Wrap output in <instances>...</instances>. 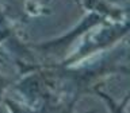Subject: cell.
Wrapping results in <instances>:
<instances>
[{"label":"cell","mask_w":130,"mask_h":113,"mask_svg":"<svg viewBox=\"0 0 130 113\" xmlns=\"http://www.w3.org/2000/svg\"><path fill=\"white\" fill-rule=\"evenodd\" d=\"M129 31V23L125 22L123 24H115V26H108L104 27L98 32L96 35H93L92 38H89L87 40V43L84 46H81V48L76 52L73 56H71L68 61H64L61 63V66L68 67L72 66V65L77 63V61L87 58L88 55L93 54L98 50H102V48L110 47L111 44H114L117 40H119L122 36H125Z\"/></svg>","instance_id":"obj_1"},{"label":"cell","mask_w":130,"mask_h":113,"mask_svg":"<svg viewBox=\"0 0 130 113\" xmlns=\"http://www.w3.org/2000/svg\"><path fill=\"white\" fill-rule=\"evenodd\" d=\"M106 22V16L98 14V12H91L89 15H87L85 18L81 20V23L77 27H75L73 30L69 32L68 35L58 38L57 40H50L46 43H41L37 46L39 51L46 52V54H53V55H61L64 54L65 50L71 46V44L76 40V38H79L80 35H83L84 32L89 31L91 28H93L98 24H102Z\"/></svg>","instance_id":"obj_2"},{"label":"cell","mask_w":130,"mask_h":113,"mask_svg":"<svg viewBox=\"0 0 130 113\" xmlns=\"http://www.w3.org/2000/svg\"><path fill=\"white\" fill-rule=\"evenodd\" d=\"M11 83H12V81L10 78H6V77L0 75V101H2V98H3L4 90H6L7 86H10ZM0 109H2V108H0Z\"/></svg>","instance_id":"obj_3"}]
</instances>
